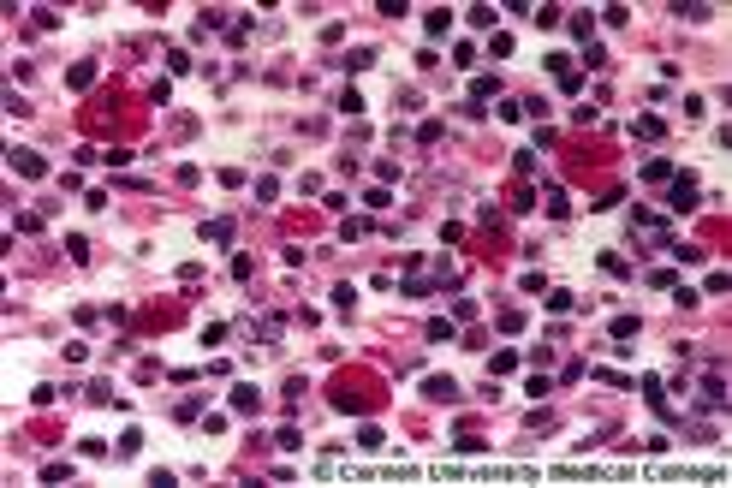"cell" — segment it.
Returning a JSON list of instances; mask_svg holds the SVG:
<instances>
[{"instance_id": "6da1fadb", "label": "cell", "mask_w": 732, "mask_h": 488, "mask_svg": "<svg viewBox=\"0 0 732 488\" xmlns=\"http://www.w3.org/2000/svg\"><path fill=\"white\" fill-rule=\"evenodd\" d=\"M667 185H673V191H667V209H679V214H691L696 203H703V197H696V173H673Z\"/></svg>"}, {"instance_id": "7a4b0ae2", "label": "cell", "mask_w": 732, "mask_h": 488, "mask_svg": "<svg viewBox=\"0 0 732 488\" xmlns=\"http://www.w3.org/2000/svg\"><path fill=\"white\" fill-rule=\"evenodd\" d=\"M655 477H661V482H696V477H703V482H721V477H726V470H691V464H655Z\"/></svg>"}, {"instance_id": "3957f363", "label": "cell", "mask_w": 732, "mask_h": 488, "mask_svg": "<svg viewBox=\"0 0 732 488\" xmlns=\"http://www.w3.org/2000/svg\"><path fill=\"white\" fill-rule=\"evenodd\" d=\"M661 131H667V120H661V113H637V120H631V137H661Z\"/></svg>"}, {"instance_id": "277c9868", "label": "cell", "mask_w": 732, "mask_h": 488, "mask_svg": "<svg viewBox=\"0 0 732 488\" xmlns=\"http://www.w3.org/2000/svg\"><path fill=\"white\" fill-rule=\"evenodd\" d=\"M548 72L560 78V90H577V83H584V78H577V66L565 60V54H554V60H548Z\"/></svg>"}, {"instance_id": "5b68a950", "label": "cell", "mask_w": 732, "mask_h": 488, "mask_svg": "<svg viewBox=\"0 0 732 488\" xmlns=\"http://www.w3.org/2000/svg\"><path fill=\"white\" fill-rule=\"evenodd\" d=\"M12 167H19V173H30V179H42V173H48V161H42V155H30V149H12Z\"/></svg>"}, {"instance_id": "8992f818", "label": "cell", "mask_w": 732, "mask_h": 488, "mask_svg": "<svg viewBox=\"0 0 732 488\" xmlns=\"http://www.w3.org/2000/svg\"><path fill=\"white\" fill-rule=\"evenodd\" d=\"M673 173H679V167H673L667 155H655V161H643V179H649V185H667Z\"/></svg>"}, {"instance_id": "52a82bcc", "label": "cell", "mask_w": 732, "mask_h": 488, "mask_svg": "<svg viewBox=\"0 0 732 488\" xmlns=\"http://www.w3.org/2000/svg\"><path fill=\"white\" fill-rule=\"evenodd\" d=\"M423 393H429V399H459V381H453V375H429Z\"/></svg>"}, {"instance_id": "ba28073f", "label": "cell", "mask_w": 732, "mask_h": 488, "mask_svg": "<svg viewBox=\"0 0 732 488\" xmlns=\"http://www.w3.org/2000/svg\"><path fill=\"white\" fill-rule=\"evenodd\" d=\"M232 411H244V417L262 411V393H256V387H232Z\"/></svg>"}, {"instance_id": "9c48e42d", "label": "cell", "mask_w": 732, "mask_h": 488, "mask_svg": "<svg viewBox=\"0 0 732 488\" xmlns=\"http://www.w3.org/2000/svg\"><path fill=\"white\" fill-rule=\"evenodd\" d=\"M637 333H643V322H637V316H619V322H613V340H619V351H625L631 340H637Z\"/></svg>"}, {"instance_id": "30bf717a", "label": "cell", "mask_w": 732, "mask_h": 488, "mask_svg": "<svg viewBox=\"0 0 732 488\" xmlns=\"http://www.w3.org/2000/svg\"><path fill=\"white\" fill-rule=\"evenodd\" d=\"M506 369H518V351H488V375H506Z\"/></svg>"}, {"instance_id": "8fae6325", "label": "cell", "mask_w": 732, "mask_h": 488, "mask_svg": "<svg viewBox=\"0 0 732 488\" xmlns=\"http://www.w3.org/2000/svg\"><path fill=\"white\" fill-rule=\"evenodd\" d=\"M423 30H429V36H446V30H453V12H446V6H435V12L423 19Z\"/></svg>"}, {"instance_id": "7c38bea8", "label": "cell", "mask_w": 732, "mask_h": 488, "mask_svg": "<svg viewBox=\"0 0 732 488\" xmlns=\"http://www.w3.org/2000/svg\"><path fill=\"white\" fill-rule=\"evenodd\" d=\"M423 340H429V346H446V340H453V322H446V316H435V322L423 328Z\"/></svg>"}, {"instance_id": "4fadbf2b", "label": "cell", "mask_w": 732, "mask_h": 488, "mask_svg": "<svg viewBox=\"0 0 732 488\" xmlns=\"http://www.w3.org/2000/svg\"><path fill=\"white\" fill-rule=\"evenodd\" d=\"M66 83H72V90H84V83H95V66H90V60H78L72 72H66Z\"/></svg>"}, {"instance_id": "5bb4252c", "label": "cell", "mask_w": 732, "mask_h": 488, "mask_svg": "<svg viewBox=\"0 0 732 488\" xmlns=\"http://www.w3.org/2000/svg\"><path fill=\"white\" fill-rule=\"evenodd\" d=\"M334 310H340V316L357 310V286H334Z\"/></svg>"}, {"instance_id": "9a60e30c", "label": "cell", "mask_w": 732, "mask_h": 488, "mask_svg": "<svg viewBox=\"0 0 732 488\" xmlns=\"http://www.w3.org/2000/svg\"><path fill=\"white\" fill-rule=\"evenodd\" d=\"M565 30H572V36H590V30H595V12H572V19H565Z\"/></svg>"}, {"instance_id": "2e32d148", "label": "cell", "mask_w": 732, "mask_h": 488, "mask_svg": "<svg viewBox=\"0 0 732 488\" xmlns=\"http://www.w3.org/2000/svg\"><path fill=\"white\" fill-rule=\"evenodd\" d=\"M370 227H375V221H370V214H352V221H345V227H340V239H363V232H370Z\"/></svg>"}, {"instance_id": "e0dca14e", "label": "cell", "mask_w": 732, "mask_h": 488, "mask_svg": "<svg viewBox=\"0 0 732 488\" xmlns=\"http://www.w3.org/2000/svg\"><path fill=\"white\" fill-rule=\"evenodd\" d=\"M471 24H476V30H494V24H501V12H494V6H471Z\"/></svg>"}, {"instance_id": "ac0fdd59", "label": "cell", "mask_w": 732, "mask_h": 488, "mask_svg": "<svg viewBox=\"0 0 732 488\" xmlns=\"http://www.w3.org/2000/svg\"><path fill=\"white\" fill-rule=\"evenodd\" d=\"M488 54H494V60H512V36H506V30H494V36H488Z\"/></svg>"}, {"instance_id": "d6986e66", "label": "cell", "mask_w": 732, "mask_h": 488, "mask_svg": "<svg viewBox=\"0 0 732 488\" xmlns=\"http://www.w3.org/2000/svg\"><path fill=\"white\" fill-rule=\"evenodd\" d=\"M203 239H214V244H226V239H232V221H203Z\"/></svg>"}, {"instance_id": "ffe728a7", "label": "cell", "mask_w": 732, "mask_h": 488, "mask_svg": "<svg viewBox=\"0 0 732 488\" xmlns=\"http://www.w3.org/2000/svg\"><path fill=\"white\" fill-rule=\"evenodd\" d=\"M619 203H625V185H607V197H595V209H602V214L619 209Z\"/></svg>"}, {"instance_id": "44dd1931", "label": "cell", "mask_w": 732, "mask_h": 488, "mask_svg": "<svg viewBox=\"0 0 732 488\" xmlns=\"http://www.w3.org/2000/svg\"><path fill=\"white\" fill-rule=\"evenodd\" d=\"M363 66H375V54L370 48H352V54H345V72H363Z\"/></svg>"}, {"instance_id": "7402d4cb", "label": "cell", "mask_w": 732, "mask_h": 488, "mask_svg": "<svg viewBox=\"0 0 732 488\" xmlns=\"http://www.w3.org/2000/svg\"><path fill=\"white\" fill-rule=\"evenodd\" d=\"M471 90H476V95H501V78L482 72V78H471Z\"/></svg>"}, {"instance_id": "603a6c76", "label": "cell", "mask_w": 732, "mask_h": 488, "mask_svg": "<svg viewBox=\"0 0 732 488\" xmlns=\"http://www.w3.org/2000/svg\"><path fill=\"white\" fill-rule=\"evenodd\" d=\"M524 393H530V399H548V393H554V381H548V375H530Z\"/></svg>"}, {"instance_id": "cb8c5ba5", "label": "cell", "mask_w": 732, "mask_h": 488, "mask_svg": "<svg viewBox=\"0 0 732 488\" xmlns=\"http://www.w3.org/2000/svg\"><path fill=\"white\" fill-rule=\"evenodd\" d=\"M357 447H363V452L381 447V429H375V423H363V429H357Z\"/></svg>"}, {"instance_id": "d4e9b609", "label": "cell", "mask_w": 732, "mask_h": 488, "mask_svg": "<svg viewBox=\"0 0 732 488\" xmlns=\"http://www.w3.org/2000/svg\"><path fill=\"white\" fill-rule=\"evenodd\" d=\"M137 447H143V429H137V423H131V429L120 435V452H137Z\"/></svg>"}, {"instance_id": "484cf974", "label": "cell", "mask_w": 732, "mask_h": 488, "mask_svg": "<svg viewBox=\"0 0 732 488\" xmlns=\"http://www.w3.org/2000/svg\"><path fill=\"white\" fill-rule=\"evenodd\" d=\"M524 328V310H501V333H518Z\"/></svg>"}]
</instances>
